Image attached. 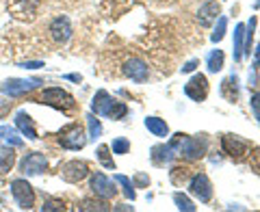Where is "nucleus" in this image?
<instances>
[{
	"label": "nucleus",
	"instance_id": "nucleus-19",
	"mask_svg": "<svg viewBox=\"0 0 260 212\" xmlns=\"http://www.w3.org/2000/svg\"><path fill=\"white\" fill-rule=\"evenodd\" d=\"M145 128H148L154 136H160V138H165L169 134V128L165 124V119H158V117H148L145 119Z\"/></svg>",
	"mask_w": 260,
	"mask_h": 212
},
{
	"label": "nucleus",
	"instance_id": "nucleus-26",
	"mask_svg": "<svg viewBox=\"0 0 260 212\" xmlns=\"http://www.w3.org/2000/svg\"><path fill=\"white\" fill-rule=\"evenodd\" d=\"M111 150H113V154H126L130 150V141L124 138V136H119V138H115V141L111 143Z\"/></svg>",
	"mask_w": 260,
	"mask_h": 212
},
{
	"label": "nucleus",
	"instance_id": "nucleus-13",
	"mask_svg": "<svg viewBox=\"0 0 260 212\" xmlns=\"http://www.w3.org/2000/svg\"><path fill=\"white\" fill-rule=\"evenodd\" d=\"M124 74L128 78L137 80V83H145L150 72H148V65H145V61H141V59H130V61L124 63Z\"/></svg>",
	"mask_w": 260,
	"mask_h": 212
},
{
	"label": "nucleus",
	"instance_id": "nucleus-30",
	"mask_svg": "<svg viewBox=\"0 0 260 212\" xmlns=\"http://www.w3.org/2000/svg\"><path fill=\"white\" fill-rule=\"evenodd\" d=\"M251 111H254L256 119L260 121V93H251Z\"/></svg>",
	"mask_w": 260,
	"mask_h": 212
},
{
	"label": "nucleus",
	"instance_id": "nucleus-20",
	"mask_svg": "<svg viewBox=\"0 0 260 212\" xmlns=\"http://www.w3.org/2000/svg\"><path fill=\"white\" fill-rule=\"evenodd\" d=\"M243 32H245V24H239L234 28V59H241L243 56Z\"/></svg>",
	"mask_w": 260,
	"mask_h": 212
},
{
	"label": "nucleus",
	"instance_id": "nucleus-24",
	"mask_svg": "<svg viewBox=\"0 0 260 212\" xmlns=\"http://www.w3.org/2000/svg\"><path fill=\"white\" fill-rule=\"evenodd\" d=\"M87 124H89V136L91 138H98L102 134V124H100V119H95L93 113L91 115H87Z\"/></svg>",
	"mask_w": 260,
	"mask_h": 212
},
{
	"label": "nucleus",
	"instance_id": "nucleus-9",
	"mask_svg": "<svg viewBox=\"0 0 260 212\" xmlns=\"http://www.w3.org/2000/svg\"><path fill=\"white\" fill-rule=\"evenodd\" d=\"M87 175H89V167H87V162H83V160H70V162H65V165L61 167V178L65 182L76 184L80 180H85Z\"/></svg>",
	"mask_w": 260,
	"mask_h": 212
},
{
	"label": "nucleus",
	"instance_id": "nucleus-29",
	"mask_svg": "<svg viewBox=\"0 0 260 212\" xmlns=\"http://www.w3.org/2000/svg\"><path fill=\"white\" fill-rule=\"evenodd\" d=\"M254 26H256V18L251 15V20L247 22V26H245L249 32H245V35H247V42H245V50H243V54H251V32H254Z\"/></svg>",
	"mask_w": 260,
	"mask_h": 212
},
{
	"label": "nucleus",
	"instance_id": "nucleus-21",
	"mask_svg": "<svg viewBox=\"0 0 260 212\" xmlns=\"http://www.w3.org/2000/svg\"><path fill=\"white\" fill-rule=\"evenodd\" d=\"M152 152H154L152 154V160L156 162V165H162V162H167L169 158L174 156V150L169 148V145H167V148H162V145H160V148H154Z\"/></svg>",
	"mask_w": 260,
	"mask_h": 212
},
{
	"label": "nucleus",
	"instance_id": "nucleus-4",
	"mask_svg": "<svg viewBox=\"0 0 260 212\" xmlns=\"http://www.w3.org/2000/svg\"><path fill=\"white\" fill-rule=\"evenodd\" d=\"M59 145L65 150H83L87 145V136H85V130L80 128L78 124H72L63 130L59 134Z\"/></svg>",
	"mask_w": 260,
	"mask_h": 212
},
{
	"label": "nucleus",
	"instance_id": "nucleus-22",
	"mask_svg": "<svg viewBox=\"0 0 260 212\" xmlns=\"http://www.w3.org/2000/svg\"><path fill=\"white\" fill-rule=\"evenodd\" d=\"M109 152H111L109 145H100V148H98V160H100L107 169H113V171H115V162H113V158H111V154H109Z\"/></svg>",
	"mask_w": 260,
	"mask_h": 212
},
{
	"label": "nucleus",
	"instance_id": "nucleus-33",
	"mask_svg": "<svg viewBox=\"0 0 260 212\" xmlns=\"http://www.w3.org/2000/svg\"><path fill=\"white\" fill-rule=\"evenodd\" d=\"M20 67L24 69H37V67H44L42 61H28V63H20Z\"/></svg>",
	"mask_w": 260,
	"mask_h": 212
},
{
	"label": "nucleus",
	"instance_id": "nucleus-5",
	"mask_svg": "<svg viewBox=\"0 0 260 212\" xmlns=\"http://www.w3.org/2000/svg\"><path fill=\"white\" fill-rule=\"evenodd\" d=\"M39 85H42V80H26V78H9V80H5L3 85H0V91H3L5 95H9V97H20L24 93H28L32 91V89H37Z\"/></svg>",
	"mask_w": 260,
	"mask_h": 212
},
{
	"label": "nucleus",
	"instance_id": "nucleus-25",
	"mask_svg": "<svg viewBox=\"0 0 260 212\" xmlns=\"http://www.w3.org/2000/svg\"><path fill=\"white\" fill-rule=\"evenodd\" d=\"M174 201H176V206L180 208V210H186V212H193V210H195V206L191 203V199L186 197V195H182V193H176V195H174Z\"/></svg>",
	"mask_w": 260,
	"mask_h": 212
},
{
	"label": "nucleus",
	"instance_id": "nucleus-11",
	"mask_svg": "<svg viewBox=\"0 0 260 212\" xmlns=\"http://www.w3.org/2000/svg\"><path fill=\"white\" fill-rule=\"evenodd\" d=\"M184 93L189 95L191 100L202 102V100H204V97L208 95V83H206V76H202V74L193 76V78L189 80V83H186Z\"/></svg>",
	"mask_w": 260,
	"mask_h": 212
},
{
	"label": "nucleus",
	"instance_id": "nucleus-23",
	"mask_svg": "<svg viewBox=\"0 0 260 212\" xmlns=\"http://www.w3.org/2000/svg\"><path fill=\"white\" fill-rule=\"evenodd\" d=\"M223 67V52L221 50H213L208 54V69L210 72H219Z\"/></svg>",
	"mask_w": 260,
	"mask_h": 212
},
{
	"label": "nucleus",
	"instance_id": "nucleus-36",
	"mask_svg": "<svg viewBox=\"0 0 260 212\" xmlns=\"http://www.w3.org/2000/svg\"><path fill=\"white\" fill-rule=\"evenodd\" d=\"M68 80H74V83H80V76H78V74H70V76H68Z\"/></svg>",
	"mask_w": 260,
	"mask_h": 212
},
{
	"label": "nucleus",
	"instance_id": "nucleus-3",
	"mask_svg": "<svg viewBox=\"0 0 260 212\" xmlns=\"http://www.w3.org/2000/svg\"><path fill=\"white\" fill-rule=\"evenodd\" d=\"M42 102L52 106V109H59V111H70L76 106V100L72 97L68 91H63V89L59 87H50L46 89V91L42 93Z\"/></svg>",
	"mask_w": 260,
	"mask_h": 212
},
{
	"label": "nucleus",
	"instance_id": "nucleus-27",
	"mask_svg": "<svg viewBox=\"0 0 260 212\" xmlns=\"http://www.w3.org/2000/svg\"><path fill=\"white\" fill-rule=\"evenodd\" d=\"M115 182H119L121 186H124V193H126V197L135 199V186H133V182H130L126 175H115Z\"/></svg>",
	"mask_w": 260,
	"mask_h": 212
},
{
	"label": "nucleus",
	"instance_id": "nucleus-32",
	"mask_svg": "<svg viewBox=\"0 0 260 212\" xmlns=\"http://www.w3.org/2000/svg\"><path fill=\"white\" fill-rule=\"evenodd\" d=\"M83 210H109V206H104V203H93V201H85V203H83Z\"/></svg>",
	"mask_w": 260,
	"mask_h": 212
},
{
	"label": "nucleus",
	"instance_id": "nucleus-14",
	"mask_svg": "<svg viewBox=\"0 0 260 212\" xmlns=\"http://www.w3.org/2000/svg\"><path fill=\"white\" fill-rule=\"evenodd\" d=\"M223 150L230 154L232 158H243L249 150V143L243 141L239 136H234V134H225L223 136Z\"/></svg>",
	"mask_w": 260,
	"mask_h": 212
},
{
	"label": "nucleus",
	"instance_id": "nucleus-28",
	"mask_svg": "<svg viewBox=\"0 0 260 212\" xmlns=\"http://www.w3.org/2000/svg\"><path fill=\"white\" fill-rule=\"evenodd\" d=\"M225 24H228V20L225 18H219V22H217V28H215V32L210 35V39L217 44V42H221L223 39V35H225Z\"/></svg>",
	"mask_w": 260,
	"mask_h": 212
},
{
	"label": "nucleus",
	"instance_id": "nucleus-15",
	"mask_svg": "<svg viewBox=\"0 0 260 212\" xmlns=\"http://www.w3.org/2000/svg\"><path fill=\"white\" fill-rule=\"evenodd\" d=\"M15 128L20 130V134L22 136H26L30 138V141H37V130H35V124H32V119L28 113H24V111H18L15 113Z\"/></svg>",
	"mask_w": 260,
	"mask_h": 212
},
{
	"label": "nucleus",
	"instance_id": "nucleus-7",
	"mask_svg": "<svg viewBox=\"0 0 260 212\" xmlns=\"http://www.w3.org/2000/svg\"><path fill=\"white\" fill-rule=\"evenodd\" d=\"M46 167H48V160L39 152H28L20 162V171L24 175H39L46 171Z\"/></svg>",
	"mask_w": 260,
	"mask_h": 212
},
{
	"label": "nucleus",
	"instance_id": "nucleus-12",
	"mask_svg": "<svg viewBox=\"0 0 260 212\" xmlns=\"http://www.w3.org/2000/svg\"><path fill=\"white\" fill-rule=\"evenodd\" d=\"M50 37L54 39L56 44H65L72 37V24H70V20L65 18V15L52 20V24H50Z\"/></svg>",
	"mask_w": 260,
	"mask_h": 212
},
{
	"label": "nucleus",
	"instance_id": "nucleus-16",
	"mask_svg": "<svg viewBox=\"0 0 260 212\" xmlns=\"http://www.w3.org/2000/svg\"><path fill=\"white\" fill-rule=\"evenodd\" d=\"M0 141H5L11 148H22L24 145L18 128H13V126H0Z\"/></svg>",
	"mask_w": 260,
	"mask_h": 212
},
{
	"label": "nucleus",
	"instance_id": "nucleus-35",
	"mask_svg": "<svg viewBox=\"0 0 260 212\" xmlns=\"http://www.w3.org/2000/svg\"><path fill=\"white\" fill-rule=\"evenodd\" d=\"M195 67H198V61H191V63H186V65H184L182 72H193Z\"/></svg>",
	"mask_w": 260,
	"mask_h": 212
},
{
	"label": "nucleus",
	"instance_id": "nucleus-17",
	"mask_svg": "<svg viewBox=\"0 0 260 212\" xmlns=\"http://www.w3.org/2000/svg\"><path fill=\"white\" fill-rule=\"evenodd\" d=\"M217 15H219V5L215 3V0H210V3H206L204 7L200 9V24L202 26H210L215 20H217Z\"/></svg>",
	"mask_w": 260,
	"mask_h": 212
},
{
	"label": "nucleus",
	"instance_id": "nucleus-34",
	"mask_svg": "<svg viewBox=\"0 0 260 212\" xmlns=\"http://www.w3.org/2000/svg\"><path fill=\"white\" fill-rule=\"evenodd\" d=\"M42 210H63V203H59V201H46L42 206Z\"/></svg>",
	"mask_w": 260,
	"mask_h": 212
},
{
	"label": "nucleus",
	"instance_id": "nucleus-2",
	"mask_svg": "<svg viewBox=\"0 0 260 212\" xmlns=\"http://www.w3.org/2000/svg\"><path fill=\"white\" fill-rule=\"evenodd\" d=\"M9 189H11V195H13L15 203H18V208H22V210L35 208V191H32V186L24 180V178L13 180Z\"/></svg>",
	"mask_w": 260,
	"mask_h": 212
},
{
	"label": "nucleus",
	"instance_id": "nucleus-10",
	"mask_svg": "<svg viewBox=\"0 0 260 212\" xmlns=\"http://www.w3.org/2000/svg\"><path fill=\"white\" fill-rule=\"evenodd\" d=\"M191 193L198 197L200 201H210V197H213V186H210V180L204 175V173H198L191 178V184H189Z\"/></svg>",
	"mask_w": 260,
	"mask_h": 212
},
{
	"label": "nucleus",
	"instance_id": "nucleus-1",
	"mask_svg": "<svg viewBox=\"0 0 260 212\" xmlns=\"http://www.w3.org/2000/svg\"><path fill=\"white\" fill-rule=\"evenodd\" d=\"M91 111H93V115H100V117L121 119L128 113V106L124 102L113 100L109 91H98L91 102Z\"/></svg>",
	"mask_w": 260,
	"mask_h": 212
},
{
	"label": "nucleus",
	"instance_id": "nucleus-6",
	"mask_svg": "<svg viewBox=\"0 0 260 212\" xmlns=\"http://www.w3.org/2000/svg\"><path fill=\"white\" fill-rule=\"evenodd\" d=\"M186 160H200L202 156L206 154V138H200V136H184L182 143H180V150Z\"/></svg>",
	"mask_w": 260,
	"mask_h": 212
},
{
	"label": "nucleus",
	"instance_id": "nucleus-31",
	"mask_svg": "<svg viewBox=\"0 0 260 212\" xmlns=\"http://www.w3.org/2000/svg\"><path fill=\"white\" fill-rule=\"evenodd\" d=\"M180 178H182V182L186 180V169H174V171H172V180H174V184H180Z\"/></svg>",
	"mask_w": 260,
	"mask_h": 212
},
{
	"label": "nucleus",
	"instance_id": "nucleus-18",
	"mask_svg": "<svg viewBox=\"0 0 260 212\" xmlns=\"http://www.w3.org/2000/svg\"><path fill=\"white\" fill-rule=\"evenodd\" d=\"M15 165V152L11 145H5V148H0V175L9 173Z\"/></svg>",
	"mask_w": 260,
	"mask_h": 212
},
{
	"label": "nucleus",
	"instance_id": "nucleus-8",
	"mask_svg": "<svg viewBox=\"0 0 260 212\" xmlns=\"http://www.w3.org/2000/svg\"><path fill=\"white\" fill-rule=\"evenodd\" d=\"M91 191H93V195L95 197H100V199H113L115 197V193H117V189H115V182L113 180H109L104 173H93L91 175Z\"/></svg>",
	"mask_w": 260,
	"mask_h": 212
}]
</instances>
